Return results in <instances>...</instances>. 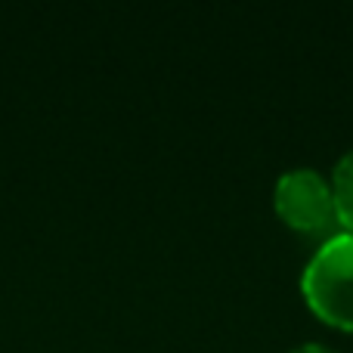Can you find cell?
Returning <instances> with one entry per match:
<instances>
[{
  "label": "cell",
  "mask_w": 353,
  "mask_h": 353,
  "mask_svg": "<svg viewBox=\"0 0 353 353\" xmlns=\"http://www.w3.org/2000/svg\"><path fill=\"white\" fill-rule=\"evenodd\" d=\"M301 292L316 316L353 329V232L325 239L301 273Z\"/></svg>",
  "instance_id": "1"
},
{
  "label": "cell",
  "mask_w": 353,
  "mask_h": 353,
  "mask_svg": "<svg viewBox=\"0 0 353 353\" xmlns=\"http://www.w3.org/2000/svg\"><path fill=\"white\" fill-rule=\"evenodd\" d=\"M273 201L279 217L301 232H325L335 223L332 186L313 168H292L276 180Z\"/></svg>",
  "instance_id": "2"
},
{
  "label": "cell",
  "mask_w": 353,
  "mask_h": 353,
  "mask_svg": "<svg viewBox=\"0 0 353 353\" xmlns=\"http://www.w3.org/2000/svg\"><path fill=\"white\" fill-rule=\"evenodd\" d=\"M329 186L335 201V223H341L344 232H353V149L338 159Z\"/></svg>",
  "instance_id": "3"
},
{
  "label": "cell",
  "mask_w": 353,
  "mask_h": 353,
  "mask_svg": "<svg viewBox=\"0 0 353 353\" xmlns=\"http://www.w3.org/2000/svg\"><path fill=\"white\" fill-rule=\"evenodd\" d=\"M288 353H338V350L325 347V344H319V341H307V344H298V347H292Z\"/></svg>",
  "instance_id": "4"
}]
</instances>
